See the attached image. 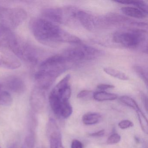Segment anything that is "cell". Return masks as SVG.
<instances>
[{"mask_svg": "<svg viewBox=\"0 0 148 148\" xmlns=\"http://www.w3.org/2000/svg\"><path fill=\"white\" fill-rule=\"evenodd\" d=\"M97 88L101 90H108L109 89H112L114 88V86L112 85L106 84H100L98 85Z\"/></svg>", "mask_w": 148, "mask_h": 148, "instance_id": "f1b7e54d", "label": "cell"}, {"mask_svg": "<svg viewBox=\"0 0 148 148\" xmlns=\"http://www.w3.org/2000/svg\"><path fill=\"white\" fill-rule=\"evenodd\" d=\"M93 98L97 101H109L115 100L117 99L118 96L114 93H110L103 91H101L94 92Z\"/></svg>", "mask_w": 148, "mask_h": 148, "instance_id": "4fadbf2b", "label": "cell"}, {"mask_svg": "<svg viewBox=\"0 0 148 148\" xmlns=\"http://www.w3.org/2000/svg\"><path fill=\"white\" fill-rule=\"evenodd\" d=\"M0 148H1V147H0Z\"/></svg>", "mask_w": 148, "mask_h": 148, "instance_id": "1f68e13d", "label": "cell"}, {"mask_svg": "<svg viewBox=\"0 0 148 148\" xmlns=\"http://www.w3.org/2000/svg\"><path fill=\"white\" fill-rule=\"evenodd\" d=\"M72 106L69 100H61L60 116L64 118L67 119L72 114Z\"/></svg>", "mask_w": 148, "mask_h": 148, "instance_id": "2e32d148", "label": "cell"}, {"mask_svg": "<svg viewBox=\"0 0 148 148\" xmlns=\"http://www.w3.org/2000/svg\"><path fill=\"white\" fill-rule=\"evenodd\" d=\"M2 87H3V86H2V85L0 84V91H1V90H2Z\"/></svg>", "mask_w": 148, "mask_h": 148, "instance_id": "4dcf8cb0", "label": "cell"}, {"mask_svg": "<svg viewBox=\"0 0 148 148\" xmlns=\"http://www.w3.org/2000/svg\"><path fill=\"white\" fill-rule=\"evenodd\" d=\"M101 118L100 114L96 112H89L83 116L82 121L86 125H91L97 124L99 122Z\"/></svg>", "mask_w": 148, "mask_h": 148, "instance_id": "5bb4252c", "label": "cell"}, {"mask_svg": "<svg viewBox=\"0 0 148 148\" xmlns=\"http://www.w3.org/2000/svg\"><path fill=\"white\" fill-rule=\"evenodd\" d=\"M103 71L110 76L120 80H127L129 79V77L125 73L112 67H104Z\"/></svg>", "mask_w": 148, "mask_h": 148, "instance_id": "9a60e30c", "label": "cell"}, {"mask_svg": "<svg viewBox=\"0 0 148 148\" xmlns=\"http://www.w3.org/2000/svg\"><path fill=\"white\" fill-rule=\"evenodd\" d=\"M44 18L55 24H64V14L62 8H47L43 12Z\"/></svg>", "mask_w": 148, "mask_h": 148, "instance_id": "8992f818", "label": "cell"}, {"mask_svg": "<svg viewBox=\"0 0 148 148\" xmlns=\"http://www.w3.org/2000/svg\"><path fill=\"white\" fill-rule=\"evenodd\" d=\"M71 75L67 74L63 79H61L53 88L50 93V96L58 98L61 99L66 91L70 87V80Z\"/></svg>", "mask_w": 148, "mask_h": 148, "instance_id": "ba28073f", "label": "cell"}, {"mask_svg": "<svg viewBox=\"0 0 148 148\" xmlns=\"http://www.w3.org/2000/svg\"><path fill=\"white\" fill-rule=\"evenodd\" d=\"M119 100L125 105L131 107L136 111L140 109L136 102L132 98L127 96H123L120 97Z\"/></svg>", "mask_w": 148, "mask_h": 148, "instance_id": "ac0fdd59", "label": "cell"}, {"mask_svg": "<svg viewBox=\"0 0 148 148\" xmlns=\"http://www.w3.org/2000/svg\"><path fill=\"white\" fill-rule=\"evenodd\" d=\"M119 126L122 130L128 129L134 125L133 123L129 120H123L120 121L118 124Z\"/></svg>", "mask_w": 148, "mask_h": 148, "instance_id": "484cf974", "label": "cell"}, {"mask_svg": "<svg viewBox=\"0 0 148 148\" xmlns=\"http://www.w3.org/2000/svg\"><path fill=\"white\" fill-rule=\"evenodd\" d=\"M121 140V136L117 133H114L111 135L107 140V144L112 145L118 143Z\"/></svg>", "mask_w": 148, "mask_h": 148, "instance_id": "603a6c76", "label": "cell"}, {"mask_svg": "<svg viewBox=\"0 0 148 148\" xmlns=\"http://www.w3.org/2000/svg\"><path fill=\"white\" fill-rule=\"evenodd\" d=\"M77 19L82 25L88 31H93L97 25V19L84 11H78Z\"/></svg>", "mask_w": 148, "mask_h": 148, "instance_id": "52a82bcc", "label": "cell"}, {"mask_svg": "<svg viewBox=\"0 0 148 148\" xmlns=\"http://www.w3.org/2000/svg\"><path fill=\"white\" fill-rule=\"evenodd\" d=\"M27 17L26 12L22 8L0 6V36L6 31H12L20 25Z\"/></svg>", "mask_w": 148, "mask_h": 148, "instance_id": "3957f363", "label": "cell"}, {"mask_svg": "<svg viewBox=\"0 0 148 148\" xmlns=\"http://www.w3.org/2000/svg\"><path fill=\"white\" fill-rule=\"evenodd\" d=\"M105 134V130H101L97 132H94V133H91L90 136H91L93 137H101L103 136Z\"/></svg>", "mask_w": 148, "mask_h": 148, "instance_id": "f546056e", "label": "cell"}, {"mask_svg": "<svg viewBox=\"0 0 148 148\" xmlns=\"http://www.w3.org/2000/svg\"><path fill=\"white\" fill-rule=\"evenodd\" d=\"M30 27L36 40L45 45L54 47L62 43L79 44L81 42L77 36L44 18L33 19L30 22Z\"/></svg>", "mask_w": 148, "mask_h": 148, "instance_id": "6da1fadb", "label": "cell"}, {"mask_svg": "<svg viewBox=\"0 0 148 148\" xmlns=\"http://www.w3.org/2000/svg\"><path fill=\"white\" fill-rule=\"evenodd\" d=\"M12 102V98L10 93L6 91H0V105L9 106Z\"/></svg>", "mask_w": 148, "mask_h": 148, "instance_id": "ffe728a7", "label": "cell"}, {"mask_svg": "<svg viewBox=\"0 0 148 148\" xmlns=\"http://www.w3.org/2000/svg\"><path fill=\"white\" fill-rule=\"evenodd\" d=\"M20 66V62L15 56L9 54L0 55V67L15 69Z\"/></svg>", "mask_w": 148, "mask_h": 148, "instance_id": "9c48e42d", "label": "cell"}, {"mask_svg": "<svg viewBox=\"0 0 148 148\" xmlns=\"http://www.w3.org/2000/svg\"><path fill=\"white\" fill-rule=\"evenodd\" d=\"M5 82L6 86L14 92H22L25 89V85L24 81L18 77H9Z\"/></svg>", "mask_w": 148, "mask_h": 148, "instance_id": "30bf717a", "label": "cell"}, {"mask_svg": "<svg viewBox=\"0 0 148 148\" xmlns=\"http://www.w3.org/2000/svg\"><path fill=\"white\" fill-rule=\"evenodd\" d=\"M134 70L138 76L143 81L147 86L148 85V75L146 71L139 66H134Z\"/></svg>", "mask_w": 148, "mask_h": 148, "instance_id": "44dd1931", "label": "cell"}, {"mask_svg": "<svg viewBox=\"0 0 148 148\" xmlns=\"http://www.w3.org/2000/svg\"><path fill=\"white\" fill-rule=\"evenodd\" d=\"M94 92L90 90H84L80 91L77 95V97L79 99H87L93 97Z\"/></svg>", "mask_w": 148, "mask_h": 148, "instance_id": "d4e9b609", "label": "cell"}, {"mask_svg": "<svg viewBox=\"0 0 148 148\" xmlns=\"http://www.w3.org/2000/svg\"><path fill=\"white\" fill-rule=\"evenodd\" d=\"M131 5H134L137 8L147 15L148 14V6L145 2L142 1H131Z\"/></svg>", "mask_w": 148, "mask_h": 148, "instance_id": "7402d4cb", "label": "cell"}, {"mask_svg": "<svg viewBox=\"0 0 148 148\" xmlns=\"http://www.w3.org/2000/svg\"><path fill=\"white\" fill-rule=\"evenodd\" d=\"M34 139L32 135H29L26 138L22 148H33Z\"/></svg>", "mask_w": 148, "mask_h": 148, "instance_id": "cb8c5ba5", "label": "cell"}, {"mask_svg": "<svg viewBox=\"0 0 148 148\" xmlns=\"http://www.w3.org/2000/svg\"><path fill=\"white\" fill-rule=\"evenodd\" d=\"M71 148H83V144L77 139H74L72 142Z\"/></svg>", "mask_w": 148, "mask_h": 148, "instance_id": "83f0119b", "label": "cell"}, {"mask_svg": "<svg viewBox=\"0 0 148 148\" xmlns=\"http://www.w3.org/2000/svg\"><path fill=\"white\" fill-rule=\"evenodd\" d=\"M67 63L62 54L52 56L41 63L34 77L39 89H49L56 79L67 69Z\"/></svg>", "mask_w": 148, "mask_h": 148, "instance_id": "7a4b0ae2", "label": "cell"}, {"mask_svg": "<svg viewBox=\"0 0 148 148\" xmlns=\"http://www.w3.org/2000/svg\"><path fill=\"white\" fill-rule=\"evenodd\" d=\"M136 112L137 114L138 117L139 123H140V126L142 128V130L145 134H148V125L147 118L145 116L144 114L142 112L140 109Z\"/></svg>", "mask_w": 148, "mask_h": 148, "instance_id": "d6986e66", "label": "cell"}, {"mask_svg": "<svg viewBox=\"0 0 148 148\" xmlns=\"http://www.w3.org/2000/svg\"><path fill=\"white\" fill-rule=\"evenodd\" d=\"M121 11L125 15L132 18L143 19L145 18L146 16V14L136 7H125L122 8Z\"/></svg>", "mask_w": 148, "mask_h": 148, "instance_id": "8fae6325", "label": "cell"}, {"mask_svg": "<svg viewBox=\"0 0 148 148\" xmlns=\"http://www.w3.org/2000/svg\"><path fill=\"white\" fill-rule=\"evenodd\" d=\"M145 32L140 29H130L117 31L113 34L114 42L126 48L135 49L145 39Z\"/></svg>", "mask_w": 148, "mask_h": 148, "instance_id": "277c9868", "label": "cell"}, {"mask_svg": "<svg viewBox=\"0 0 148 148\" xmlns=\"http://www.w3.org/2000/svg\"><path fill=\"white\" fill-rule=\"evenodd\" d=\"M50 143L51 148H61V136L57 128L54 130L51 131L50 134Z\"/></svg>", "mask_w": 148, "mask_h": 148, "instance_id": "7c38bea8", "label": "cell"}, {"mask_svg": "<svg viewBox=\"0 0 148 148\" xmlns=\"http://www.w3.org/2000/svg\"><path fill=\"white\" fill-rule=\"evenodd\" d=\"M49 103L52 110L56 115L60 116L61 100L60 99L53 96H49Z\"/></svg>", "mask_w": 148, "mask_h": 148, "instance_id": "e0dca14e", "label": "cell"}, {"mask_svg": "<svg viewBox=\"0 0 148 148\" xmlns=\"http://www.w3.org/2000/svg\"><path fill=\"white\" fill-rule=\"evenodd\" d=\"M140 97L141 99L143 102V104L145 108L146 112L148 111V97L147 96L145 95V93L141 92L140 93Z\"/></svg>", "mask_w": 148, "mask_h": 148, "instance_id": "4316f807", "label": "cell"}, {"mask_svg": "<svg viewBox=\"0 0 148 148\" xmlns=\"http://www.w3.org/2000/svg\"><path fill=\"white\" fill-rule=\"evenodd\" d=\"M102 53L98 49L82 45L68 48L61 54L67 62H77L97 58Z\"/></svg>", "mask_w": 148, "mask_h": 148, "instance_id": "5b68a950", "label": "cell"}]
</instances>
